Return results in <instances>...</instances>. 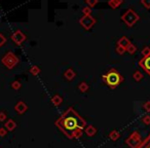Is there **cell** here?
<instances>
[{
    "label": "cell",
    "instance_id": "obj_31",
    "mask_svg": "<svg viewBox=\"0 0 150 148\" xmlns=\"http://www.w3.org/2000/svg\"><path fill=\"white\" fill-rule=\"evenodd\" d=\"M7 132H8V131H7L4 127H0V137H5V136L7 135Z\"/></svg>",
    "mask_w": 150,
    "mask_h": 148
},
{
    "label": "cell",
    "instance_id": "obj_29",
    "mask_svg": "<svg viewBox=\"0 0 150 148\" xmlns=\"http://www.w3.org/2000/svg\"><path fill=\"white\" fill-rule=\"evenodd\" d=\"M143 109L146 112H150V101H146L143 104Z\"/></svg>",
    "mask_w": 150,
    "mask_h": 148
},
{
    "label": "cell",
    "instance_id": "obj_21",
    "mask_svg": "<svg viewBox=\"0 0 150 148\" xmlns=\"http://www.w3.org/2000/svg\"><path fill=\"white\" fill-rule=\"evenodd\" d=\"M22 88V84L19 80H15V81L11 82V89L15 91H19Z\"/></svg>",
    "mask_w": 150,
    "mask_h": 148
},
{
    "label": "cell",
    "instance_id": "obj_23",
    "mask_svg": "<svg viewBox=\"0 0 150 148\" xmlns=\"http://www.w3.org/2000/svg\"><path fill=\"white\" fill-rule=\"evenodd\" d=\"M82 13H83V16H91V13H92V8H91L90 6H84L83 8H82Z\"/></svg>",
    "mask_w": 150,
    "mask_h": 148
},
{
    "label": "cell",
    "instance_id": "obj_7",
    "mask_svg": "<svg viewBox=\"0 0 150 148\" xmlns=\"http://www.w3.org/2000/svg\"><path fill=\"white\" fill-rule=\"evenodd\" d=\"M11 39L13 40V42L16 45H21L22 43L26 41L27 39V36L21 31V30H16L11 36Z\"/></svg>",
    "mask_w": 150,
    "mask_h": 148
},
{
    "label": "cell",
    "instance_id": "obj_13",
    "mask_svg": "<svg viewBox=\"0 0 150 148\" xmlns=\"http://www.w3.org/2000/svg\"><path fill=\"white\" fill-rule=\"evenodd\" d=\"M75 76H76V73H75V71L73 70L72 68L67 69L64 73V77L66 78L67 80H72L73 78H75Z\"/></svg>",
    "mask_w": 150,
    "mask_h": 148
},
{
    "label": "cell",
    "instance_id": "obj_24",
    "mask_svg": "<svg viewBox=\"0 0 150 148\" xmlns=\"http://www.w3.org/2000/svg\"><path fill=\"white\" fill-rule=\"evenodd\" d=\"M98 2H99V0H86V3L88 4V6H90V7H94Z\"/></svg>",
    "mask_w": 150,
    "mask_h": 148
},
{
    "label": "cell",
    "instance_id": "obj_30",
    "mask_svg": "<svg viewBox=\"0 0 150 148\" xmlns=\"http://www.w3.org/2000/svg\"><path fill=\"white\" fill-rule=\"evenodd\" d=\"M141 3L145 8H150V0H141Z\"/></svg>",
    "mask_w": 150,
    "mask_h": 148
},
{
    "label": "cell",
    "instance_id": "obj_27",
    "mask_svg": "<svg viewBox=\"0 0 150 148\" xmlns=\"http://www.w3.org/2000/svg\"><path fill=\"white\" fill-rule=\"evenodd\" d=\"M125 52H127V48L122 47V46H119V45L116 46V52L118 55H123Z\"/></svg>",
    "mask_w": 150,
    "mask_h": 148
},
{
    "label": "cell",
    "instance_id": "obj_4",
    "mask_svg": "<svg viewBox=\"0 0 150 148\" xmlns=\"http://www.w3.org/2000/svg\"><path fill=\"white\" fill-rule=\"evenodd\" d=\"M2 64L6 67L7 69H13L20 62V59L18 58V56L16 54H13V52H8L2 59H1Z\"/></svg>",
    "mask_w": 150,
    "mask_h": 148
},
{
    "label": "cell",
    "instance_id": "obj_3",
    "mask_svg": "<svg viewBox=\"0 0 150 148\" xmlns=\"http://www.w3.org/2000/svg\"><path fill=\"white\" fill-rule=\"evenodd\" d=\"M139 19H140L139 15L131 8L127 9V11L122 15V17H121L122 22L127 26V27H133V26L139 21Z\"/></svg>",
    "mask_w": 150,
    "mask_h": 148
},
{
    "label": "cell",
    "instance_id": "obj_25",
    "mask_svg": "<svg viewBox=\"0 0 150 148\" xmlns=\"http://www.w3.org/2000/svg\"><path fill=\"white\" fill-rule=\"evenodd\" d=\"M150 55V47L149 46H145V47L142 50V56L143 57H147Z\"/></svg>",
    "mask_w": 150,
    "mask_h": 148
},
{
    "label": "cell",
    "instance_id": "obj_5",
    "mask_svg": "<svg viewBox=\"0 0 150 148\" xmlns=\"http://www.w3.org/2000/svg\"><path fill=\"white\" fill-rule=\"evenodd\" d=\"M142 142V138L139 132L135 131L127 138L125 140V144L129 146V148H137L140 145V143Z\"/></svg>",
    "mask_w": 150,
    "mask_h": 148
},
{
    "label": "cell",
    "instance_id": "obj_11",
    "mask_svg": "<svg viewBox=\"0 0 150 148\" xmlns=\"http://www.w3.org/2000/svg\"><path fill=\"white\" fill-rule=\"evenodd\" d=\"M84 133H86L88 137H93V136H95L97 134V129L92 125H86V127H84Z\"/></svg>",
    "mask_w": 150,
    "mask_h": 148
},
{
    "label": "cell",
    "instance_id": "obj_32",
    "mask_svg": "<svg viewBox=\"0 0 150 148\" xmlns=\"http://www.w3.org/2000/svg\"><path fill=\"white\" fill-rule=\"evenodd\" d=\"M5 42H6V38L4 37V35H3V34L0 33V47L4 45Z\"/></svg>",
    "mask_w": 150,
    "mask_h": 148
},
{
    "label": "cell",
    "instance_id": "obj_2",
    "mask_svg": "<svg viewBox=\"0 0 150 148\" xmlns=\"http://www.w3.org/2000/svg\"><path fill=\"white\" fill-rule=\"evenodd\" d=\"M102 79L111 90L116 89L123 81V77L115 68H111L102 76Z\"/></svg>",
    "mask_w": 150,
    "mask_h": 148
},
{
    "label": "cell",
    "instance_id": "obj_6",
    "mask_svg": "<svg viewBox=\"0 0 150 148\" xmlns=\"http://www.w3.org/2000/svg\"><path fill=\"white\" fill-rule=\"evenodd\" d=\"M79 24L81 25V27L86 30H90L94 27V25L96 24V19L93 18L92 16H83L81 17V19L79 20Z\"/></svg>",
    "mask_w": 150,
    "mask_h": 148
},
{
    "label": "cell",
    "instance_id": "obj_22",
    "mask_svg": "<svg viewBox=\"0 0 150 148\" xmlns=\"http://www.w3.org/2000/svg\"><path fill=\"white\" fill-rule=\"evenodd\" d=\"M127 52H129V55H134L136 52H137V47H136V45H134L133 43H131L129 46L127 47Z\"/></svg>",
    "mask_w": 150,
    "mask_h": 148
},
{
    "label": "cell",
    "instance_id": "obj_1",
    "mask_svg": "<svg viewBox=\"0 0 150 148\" xmlns=\"http://www.w3.org/2000/svg\"><path fill=\"white\" fill-rule=\"evenodd\" d=\"M54 125L68 139L76 140L79 139L83 134L86 121L73 109V107H69L54 121Z\"/></svg>",
    "mask_w": 150,
    "mask_h": 148
},
{
    "label": "cell",
    "instance_id": "obj_17",
    "mask_svg": "<svg viewBox=\"0 0 150 148\" xmlns=\"http://www.w3.org/2000/svg\"><path fill=\"white\" fill-rule=\"evenodd\" d=\"M119 137H120V134L116 130H113V131H111L109 133V139L112 140V141H117L119 139Z\"/></svg>",
    "mask_w": 150,
    "mask_h": 148
},
{
    "label": "cell",
    "instance_id": "obj_16",
    "mask_svg": "<svg viewBox=\"0 0 150 148\" xmlns=\"http://www.w3.org/2000/svg\"><path fill=\"white\" fill-rule=\"evenodd\" d=\"M123 2V0H109L108 1V5L111 7L112 9H115Z\"/></svg>",
    "mask_w": 150,
    "mask_h": 148
},
{
    "label": "cell",
    "instance_id": "obj_10",
    "mask_svg": "<svg viewBox=\"0 0 150 148\" xmlns=\"http://www.w3.org/2000/svg\"><path fill=\"white\" fill-rule=\"evenodd\" d=\"M4 127L7 130L8 132H11L17 127V123H16L13 119H7L6 121L4 123Z\"/></svg>",
    "mask_w": 150,
    "mask_h": 148
},
{
    "label": "cell",
    "instance_id": "obj_18",
    "mask_svg": "<svg viewBox=\"0 0 150 148\" xmlns=\"http://www.w3.org/2000/svg\"><path fill=\"white\" fill-rule=\"evenodd\" d=\"M88 89H90L88 84H86V82H84V81H82L81 84H79V86H78V90H79L80 93H86V92H88Z\"/></svg>",
    "mask_w": 150,
    "mask_h": 148
},
{
    "label": "cell",
    "instance_id": "obj_12",
    "mask_svg": "<svg viewBox=\"0 0 150 148\" xmlns=\"http://www.w3.org/2000/svg\"><path fill=\"white\" fill-rule=\"evenodd\" d=\"M131 43L132 42L129 41V39L127 37H125V36H122L121 38H119L118 41H117V45L122 46V47H125V48H127Z\"/></svg>",
    "mask_w": 150,
    "mask_h": 148
},
{
    "label": "cell",
    "instance_id": "obj_19",
    "mask_svg": "<svg viewBox=\"0 0 150 148\" xmlns=\"http://www.w3.org/2000/svg\"><path fill=\"white\" fill-rule=\"evenodd\" d=\"M133 78L136 80V81H140V80L143 79V73L140 72L139 70L135 71V72H134V74H133Z\"/></svg>",
    "mask_w": 150,
    "mask_h": 148
},
{
    "label": "cell",
    "instance_id": "obj_9",
    "mask_svg": "<svg viewBox=\"0 0 150 148\" xmlns=\"http://www.w3.org/2000/svg\"><path fill=\"white\" fill-rule=\"evenodd\" d=\"M15 110H16V112H18L19 114H24V113L28 110V106L25 102H23V101H19V102L16 104Z\"/></svg>",
    "mask_w": 150,
    "mask_h": 148
},
{
    "label": "cell",
    "instance_id": "obj_28",
    "mask_svg": "<svg viewBox=\"0 0 150 148\" xmlns=\"http://www.w3.org/2000/svg\"><path fill=\"white\" fill-rule=\"evenodd\" d=\"M142 123L146 125H150V115H145V116L142 118Z\"/></svg>",
    "mask_w": 150,
    "mask_h": 148
},
{
    "label": "cell",
    "instance_id": "obj_15",
    "mask_svg": "<svg viewBox=\"0 0 150 148\" xmlns=\"http://www.w3.org/2000/svg\"><path fill=\"white\" fill-rule=\"evenodd\" d=\"M52 105L56 107L60 106V105L63 103V98L61 96H59V95H54V96H52Z\"/></svg>",
    "mask_w": 150,
    "mask_h": 148
},
{
    "label": "cell",
    "instance_id": "obj_8",
    "mask_svg": "<svg viewBox=\"0 0 150 148\" xmlns=\"http://www.w3.org/2000/svg\"><path fill=\"white\" fill-rule=\"evenodd\" d=\"M139 66L147 73L148 75H150V55L147 57H143L139 61Z\"/></svg>",
    "mask_w": 150,
    "mask_h": 148
},
{
    "label": "cell",
    "instance_id": "obj_20",
    "mask_svg": "<svg viewBox=\"0 0 150 148\" xmlns=\"http://www.w3.org/2000/svg\"><path fill=\"white\" fill-rule=\"evenodd\" d=\"M30 73H31L32 75H34V76H36V75H38L40 73V68L38 66H32L31 68H30Z\"/></svg>",
    "mask_w": 150,
    "mask_h": 148
},
{
    "label": "cell",
    "instance_id": "obj_14",
    "mask_svg": "<svg viewBox=\"0 0 150 148\" xmlns=\"http://www.w3.org/2000/svg\"><path fill=\"white\" fill-rule=\"evenodd\" d=\"M137 148H150V134L145 139L142 140V142L140 143V145Z\"/></svg>",
    "mask_w": 150,
    "mask_h": 148
},
{
    "label": "cell",
    "instance_id": "obj_26",
    "mask_svg": "<svg viewBox=\"0 0 150 148\" xmlns=\"http://www.w3.org/2000/svg\"><path fill=\"white\" fill-rule=\"evenodd\" d=\"M6 118H7L6 113H5L4 111H0V121H1V123H5Z\"/></svg>",
    "mask_w": 150,
    "mask_h": 148
}]
</instances>
